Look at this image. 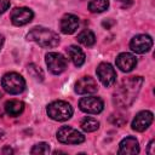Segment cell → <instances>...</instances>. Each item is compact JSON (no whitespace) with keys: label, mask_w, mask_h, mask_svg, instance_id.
Segmentation results:
<instances>
[{"label":"cell","mask_w":155,"mask_h":155,"mask_svg":"<svg viewBox=\"0 0 155 155\" xmlns=\"http://www.w3.org/2000/svg\"><path fill=\"white\" fill-rule=\"evenodd\" d=\"M33 17L34 13L28 7H16L11 12V22L17 27L28 24L29 22H31Z\"/></svg>","instance_id":"30bf717a"},{"label":"cell","mask_w":155,"mask_h":155,"mask_svg":"<svg viewBox=\"0 0 155 155\" xmlns=\"http://www.w3.org/2000/svg\"><path fill=\"white\" fill-rule=\"evenodd\" d=\"M98 91L96 80L91 76H82L75 84V92L79 94H92Z\"/></svg>","instance_id":"8fae6325"},{"label":"cell","mask_w":155,"mask_h":155,"mask_svg":"<svg viewBox=\"0 0 155 155\" xmlns=\"http://www.w3.org/2000/svg\"><path fill=\"white\" fill-rule=\"evenodd\" d=\"M137 65V59L132 53L128 52H122L116 57V67L125 73H128L131 70H133V68H136Z\"/></svg>","instance_id":"4fadbf2b"},{"label":"cell","mask_w":155,"mask_h":155,"mask_svg":"<svg viewBox=\"0 0 155 155\" xmlns=\"http://www.w3.org/2000/svg\"><path fill=\"white\" fill-rule=\"evenodd\" d=\"M27 39L30 40V41H34L39 46L46 47V48L56 47L59 44L58 34L54 33L53 30L48 29V28H45V27H35V28H33L28 33Z\"/></svg>","instance_id":"7a4b0ae2"},{"label":"cell","mask_w":155,"mask_h":155,"mask_svg":"<svg viewBox=\"0 0 155 155\" xmlns=\"http://www.w3.org/2000/svg\"><path fill=\"white\" fill-rule=\"evenodd\" d=\"M119 154L121 155H136L139 153V144L134 137H126L119 144Z\"/></svg>","instance_id":"5bb4252c"},{"label":"cell","mask_w":155,"mask_h":155,"mask_svg":"<svg viewBox=\"0 0 155 155\" xmlns=\"http://www.w3.org/2000/svg\"><path fill=\"white\" fill-rule=\"evenodd\" d=\"M23 110H24V103L21 101L11 99L5 103V111L8 116L16 117V116L21 115L23 113Z\"/></svg>","instance_id":"e0dca14e"},{"label":"cell","mask_w":155,"mask_h":155,"mask_svg":"<svg viewBox=\"0 0 155 155\" xmlns=\"http://www.w3.org/2000/svg\"><path fill=\"white\" fill-rule=\"evenodd\" d=\"M80 126L85 132H94L99 128V122L93 117H85Z\"/></svg>","instance_id":"ffe728a7"},{"label":"cell","mask_w":155,"mask_h":155,"mask_svg":"<svg viewBox=\"0 0 155 155\" xmlns=\"http://www.w3.org/2000/svg\"><path fill=\"white\" fill-rule=\"evenodd\" d=\"M97 76L99 79V81L105 86V87H109L111 85L115 84L116 81V73H115V69L113 68L111 64L109 63H101L98 67H97Z\"/></svg>","instance_id":"52a82bcc"},{"label":"cell","mask_w":155,"mask_h":155,"mask_svg":"<svg viewBox=\"0 0 155 155\" xmlns=\"http://www.w3.org/2000/svg\"><path fill=\"white\" fill-rule=\"evenodd\" d=\"M142 84H143V79L140 76H131L127 80H124V82L114 94L115 104L122 108L130 107L136 99Z\"/></svg>","instance_id":"6da1fadb"},{"label":"cell","mask_w":155,"mask_h":155,"mask_svg":"<svg viewBox=\"0 0 155 155\" xmlns=\"http://www.w3.org/2000/svg\"><path fill=\"white\" fill-rule=\"evenodd\" d=\"M122 6H130L132 4V0H117Z\"/></svg>","instance_id":"d4e9b609"},{"label":"cell","mask_w":155,"mask_h":155,"mask_svg":"<svg viewBox=\"0 0 155 155\" xmlns=\"http://www.w3.org/2000/svg\"><path fill=\"white\" fill-rule=\"evenodd\" d=\"M28 73L31 75V78H34L38 81H42L44 80V73L40 69V67L35 65V64H29L28 65Z\"/></svg>","instance_id":"44dd1931"},{"label":"cell","mask_w":155,"mask_h":155,"mask_svg":"<svg viewBox=\"0 0 155 155\" xmlns=\"http://www.w3.org/2000/svg\"><path fill=\"white\" fill-rule=\"evenodd\" d=\"M47 115L54 121H65L71 117L73 108L68 102L64 101H54L50 103L46 108Z\"/></svg>","instance_id":"3957f363"},{"label":"cell","mask_w":155,"mask_h":155,"mask_svg":"<svg viewBox=\"0 0 155 155\" xmlns=\"http://www.w3.org/2000/svg\"><path fill=\"white\" fill-rule=\"evenodd\" d=\"M67 52H68V56H69V58L71 59V62L74 63V65H76V67H81L84 63H85V53H84V51L80 48V47H78V46H75V45H71V46H69L68 48H67Z\"/></svg>","instance_id":"2e32d148"},{"label":"cell","mask_w":155,"mask_h":155,"mask_svg":"<svg viewBox=\"0 0 155 155\" xmlns=\"http://www.w3.org/2000/svg\"><path fill=\"white\" fill-rule=\"evenodd\" d=\"M2 45H4V36H2L1 34H0V50H1Z\"/></svg>","instance_id":"4316f807"},{"label":"cell","mask_w":155,"mask_h":155,"mask_svg":"<svg viewBox=\"0 0 155 155\" xmlns=\"http://www.w3.org/2000/svg\"><path fill=\"white\" fill-rule=\"evenodd\" d=\"M2 153L5 154V153H13V150L11 149V148H5L4 150H2Z\"/></svg>","instance_id":"484cf974"},{"label":"cell","mask_w":155,"mask_h":155,"mask_svg":"<svg viewBox=\"0 0 155 155\" xmlns=\"http://www.w3.org/2000/svg\"><path fill=\"white\" fill-rule=\"evenodd\" d=\"M153 148H154V140H150V143H149V147H148V153H149V154H151V155L155 153V151L153 150Z\"/></svg>","instance_id":"cb8c5ba5"},{"label":"cell","mask_w":155,"mask_h":155,"mask_svg":"<svg viewBox=\"0 0 155 155\" xmlns=\"http://www.w3.org/2000/svg\"><path fill=\"white\" fill-rule=\"evenodd\" d=\"M45 61H46V64L48 67V70L54 75L63 73L68 67L67 58L63 54L57 53V52H48L46 54Z\"/></svg>","instance_id":"8992f818"},{"label":"cell","mask_w":155,"mask_h":155,"mask_svg":"<svg viewBox=\"0 0 155 155\" xmlns=\"http://www.w3.org/2000/svg\"><path fill=\"white\" fill-rule=\"evenodd\" d=\"M10 7V0H0V15H2Z\"/></svg>","instance_id":"603a6c76"},{"label":"cell","mask_w":155,"mask_h":155,"mask_svg":"<svg viewBox=\"0 0 155 155\" xmlns=\"http://www.w3.org/2000/svg\"><path fill=\"white\" fill-rule=\"evenodd\" d=\"M0 134H1V132H0ZM0 137H1V136H0Z\"/></svg>","instance_id":"f1b7e54d"},{"label":"cell","mask_w":155,"mask_h":155,"mask_svg":"<svg viewBox=\"0 0 155 155\" xmlns=\"http://www.w3.org/2000/svg\"><path fill=\"white\" fill-rule=\"evenodd\" d=\"M151 46H153V39L145 34L136 35L130 42V48L138 54H143L148 52L151 48Z\"/></svg>","instance_id":"9c48e42d"},{"label":"cell","mask_w":155,"mask_h":155,"mask_svg":"<svg viewBox=\"0 0 155 155\" xmlns=\"http://www.w3.org/2000/svg\"><path fill=\"white\" fill-rule=\"evenodd\" d=\"M76 39H78V41H79L80 44H82L84 46H87V47L94 45V42H96V36H94V34H93L91 30H88V29H85V30L80 31V33L78 34V38H76Z\"/></svg>","instance_id":"ac0fdd59"},{"label":"cell","mask_w":155,"mask_h":155,"mask_svg":"<svg viewBox=\"0 0 155 155\" xmlns=\"http://www.w3.org/2000/svg\"><path fill=\"white\" fill-rule=\"evenodd\" d=\"M1 86L2 88L10 93V94H18L24 91L25 88V81L22 75L18 73L11 71L2 76L1 79Z\"/></svg>","instance_id":"277c9868"},{"label":"cell","mask_w":155,"mask_h":155,"mask_svg":"<svg viewBox=\"0 0 155 155\" xmlns=\"http://www.w3.org/2000/svg\"><path fill=\"white\" fill-rule=\"evenodd\" d=\"M1 97H2V94H1V92H0V99H1Z\"/></svg>","instance_id":"83f0119b"},{"label":"cell","mask_w":155,"mask_h":155,"mask_svg":"<svg viewBox=\"0 0 155 155\" xmlns=\"http://www.w3.org/2000/svg\"><path fill=\"white\" fill-rule=\"evenodd\" d=\"M57 139L63 144H80L85 140V136L70 126H62L57 131Z\"/></svg>","instance_id":"5b68a950"},{"label":"cell","mask_w":155,"mask_h":155,"mask_svg":"<svg viewBox=\"0 0 155 155\" xmlns=\"http://www.w3.org/2000/svg\"><path fill=\"white\" fill-rule=\"evenodd\" d=\"M30 153L34 154V155H36V154H48L50 153V145L47 143H44V142L38 143L31 148Z\"/></svg>","instance_id":"7402d4cb"},{"label":"cell","mask_w":155,"mask_h":155,"mask_svg":"<svg viewBox=\"0 0 155 155\" xmlns=\"http://www.w3.org/2000/svg\"><path fill=\"white\" fill-rule=\"evenodd\" d=\"M109 7V0H90L88 10L93 13L104 12Z\"/></svg>","instance_id":"d6986e66"},{"label":"cell","mask_w":155,"mask_h":155,"mask_svg":"<svg viewBox=\"0 0 155 155\" xmlns=\"http://www.w3.org/2000/svg\"><path fill=\"white\" fill-rule=\"evenodd\" d=\"M61 31L63 34H73L76 31L79 27V18L75 15L68 13L64 15L61 19Z\"/></svg>","instance_id":"9a60e30c"},{"label":"cell","mask_w":155,"mask_h":155,"mask_svg":"<svg viewBox=\"0 0 155 155\" xmlns=\"http://www.w3.org/2000/svg\"><path fill=\"white\" fill-rule=\"evenodd\" d=\"M153 119H154V116H153V113L151 111H149V110H143V111H139L136 116H134V119H133V121H132V130H134V131H137V132H143V131H145L150 125H151V122H153Z\"/></svg>","instance_id":"7c38bea8"},{"label":"cell","mask_w":155,"mask_h":155,"mask_svg":"<svg viewBox=\"0 0 155 155\" xmlns=\"http://www.w3.org/2000/svg\"><path fill=\"white\" fill-rule=\"evenodd\" d=\"M79 108L81 111L87 113V114H99L103 110L104 104L101 98L90 96V97H84L80 99Z\"/></svg>","instance_id":"ba28073f"}]
</instances>
